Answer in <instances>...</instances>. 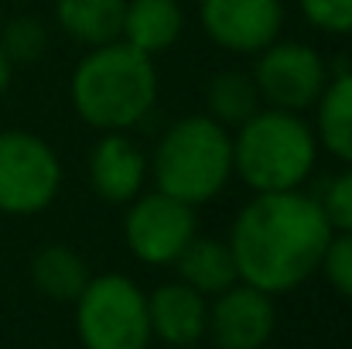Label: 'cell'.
Here are the masks:
<instances>
[{
	"label": "cell",
	"instance_id": "cell-1",
	"mask_svg": "<svg viewBox=\"0 0 352 349\" xmlns=\"http://www.w3.org/2000/svg\"><path fill=\"white\" fill-rule=\"evenodd\" d=\"M332 226L318 199L305 192L253 195L233 223L230 250L243 284L263 295L301 288L325 257Z\"/></svg>",
	"mask_w": 352,
	"mask_h": 349
},
{
	"label": "cell",
	"instance_id": "cell-2",
	"mask_svg": "<svg viewBox=\"0 0 352 349\" xmlns=\"http://www.w3.org/2000/svg\"><path fill=\"white\" fill-rule=\"evenodd\" d=\"M69 96L76 114L103 134H126L133 123L154 110L157 69L154 59L130 48L126 41H110L82 55L72 72Z\"/></svg>",
	"mask_w": 352,
	"mask_h": 349
},
{
	"label": "cell",
	"instance_id": "cell-3",
	"mask_svg": "<svg viewBox=\"0 0 352 349\" xmlns=\"http://www.w3.org/2000/svg\"><path fill=\"white\" fill-rule=\"evenodd\" d=\"M318 154L315 130L301 114L260 110L233 137V171L256 195L267 192H298L311 175Z\"/></svg>",
	"mask_w": 352,
	"mask_h": 349
},
{
	"label": "cell",
	"instance_id": "cell-4",
	"mask_svg": "<svg viewBox=\"0 0 352 349\" xmlns=\"http://www.w3.org/2000/svg\"><path fill=\"white\" fill-rule=\"evenodd\" d=\"M233 178V134L212 116L178 120L154 151V185L157 192L202 206L216 199Z\"/></svg>",
	"mask_w": 352,
	"mask_h": 349
},
{
	"label": "cell",
	"instance_id": "cell-5",
	"mask_svg": "<svg viewBox=\"0 0 352 349\" xmlns=\"http://www.w3.org/2000/svg\"><path fill=\"white\" fill-rule=\"evenodd\" d=\"M76 329L86 349H147V295L123 274L89 277L76 298Z\"/></svg>",
	"mask_w": 352,
	"mask_h": 349
},
{
	"label": "cell",
	"instance_id": "cell-6",
	"mask_svg": "<svg viewBox=\"0 0 352 349\" xmlns=\"http://www.w3.org/2000/svg\"><path fill=\"white\" fill-rule=\"evenodd\" d=\"M62 185V161L31 130H0V213L34 216L48 209Z\"/></svg>",
	"mask_w": 352,
	"mask_h": 349
},
{
	"label": "cell",
	"instance_id": "cell-7",
	"mask_svg": "<svg viewBox=\"0 0 352 349\" xmlns=\"http://www.w3.org/2000/svg\"><path fill=\"white\" fill-rule=\"evenodd\" d=\"M329 79L332 76H329L325 59L305 41L267 45L253 69L260 100L270 110H284V114H301V110L318 107Z\"/></svg>",
	"mask_w": 352,
	"mask_h": 349
},
{
	"label": "cell",
	"instance_id": "cell-8",
	"mask_svg": "<svg viewBox=\"0 0 352 349\" xmlns=\"http://www.w3.org/2000/svg\"><path fill=\"white\" fill-rule=\"evenodd\" d=\"M126 246L144 264H175L195 236V206L164 192H140L123 220Z\"/></svg>",
	"mask_w": 352,
	"mask_h": 349
},
{
	"label": "cell",
	"instance_id": "cell-9",
	"mask_svg": "<svg viewBox=\"0 0 352 349\" xmlns=\"http://www.w3.org/2000/svg\"><path fill=\"white\" fill-rule=\"evenodd\" d=\"M206 34L236 55H256L277 41L284 28L280 0H199Z\"/></svg>",
	"mask_w": 352,
	"mask_h": 349
},
{
	"label": "cell",
	"instance_id": "cell-10",
	"mask_svg": "<svg viewBox=\"0 0 352 349\" xmlns=\"http://www.w3.org/2000/svg\"><path fill=\"white\" fill-rule=\"evenodd\" d=\"M274 302L270 295L233 284L223 295H216V305L209 312V329L216 349H263L274 336Z\"/></svg>",
	"mask_w": 352,
	"mask_h": 349
},
{
	"label": "cell",
	"instance_id": "cell-11",
	"mask_svg": "<svg viewBox=\"0 0 352 349\" xmlns=\"http://www.w3.org/2000/svg\"><path fill=\"white\" fill-rule=\"evenodd\" d=\"M89 182L100 199L126 206L144 192L147 158L126 134H103L89 154Z\"/></svg>",
	"mask_w": 352,
	"mask_h": 349
},
{
	"label": "cell",
	"instance_id": "cell-12",
	"mask_svg": "<svg viewBox=\"0 0 352 349\" xmlns=\"http://www.w3.org/2000/svg\"><path fill=\"white\" fill-rule=\"evenodd\" d=\"M147 319L151 336L175 349H192L209 329V305L206 295H199L195 288L171 281L147 298Z\"/></svg>",
	"mask_w": 352,
	"mask_h": 349
},
{
	"label": "cell",
	"instance_id": "cell-13",
	"mask_svg": "<svg viewBox=\"0 0 352 349\" xmlns=\"http://www.w3.org/2000/svg\"><path fill=\"white\" fill-rule=\"evenodd\" d=\"M185 31V14L178 0H126L120 41L144 55L168 52Z\"/></svg>",
	"mask_w": 352,
	"mask_h": 349
},
{
	"label": "cell",
	"instance_id": "cell-14",
	"mask_svg": "<svg viewBox=\"0 0 352 349\" xmlns=\"http://www.w3.org/2000/svg\"><path fill=\"white\" fill-rule=\"evenodd\" d=\"M175 271H178V281L195 288L199 295H223L226 288H233L239 281L230 243H223L216 236H199V233L178 253Z\"/></svg>",
	"mask_w": 352,
	"mask_h": 349
},
{
	"label": "cell",
	"instance_id": "cell-15",
	"mask_svg": "<svg viewBox=\"0 0 352 349\" xmlns=\"http://www.w3.org/2000/svg\"><path fill=\"white\" fill-rule=\"evenodd\" d=\"M123 10H126V0H55L58 28L89 48L120 41Z\"/></svg>",
	"mask_w": 352,
	"mask_h": 349
},
{
	"label": "cell",
	"instance_id": "cell-16",
	"mask_svg": "<svg viewBox=\"0 0 352 349\" xmlns=\"http://www.w3.org/2000/svg\"><path fill=\"white\" fill-rule=\"evenodd\" d=\"M31 281L52 302H76L86 291V284H89V267L72 246L52 243V246H41L34 253Z\"/></svg>",
	"mask_w": 352,
	"mask_h": 349
},
{
	"label": "cell",
	"instance_id": "cell-17",
	"mask_svg": "<svg viewBox=\"0 0 352 349\" xmlns=\"http://www.w3.org/2000/svg\"><path fill=\"white\" fill-rule=\"evenodd\" d=\"M206 107L216 123L223 127H243L250 116L260 114V93L253 76L236 72V69H223L209 79L206 86Z\"/></svg>",
	"mask_w": 352,
	"mask_h": 349
},
{
	"label": "cell",
	"instance_id": "cell-18",
	"mask_svg": "<svg viewBox=\"0 0 352 349\" xmlns=\"http://www.w3.org/2000/svg\"><path fill=\"white\" fill-rule=\"evenodd\" d=\"M318 137L339 161L352 168V72L329 79L318 100Z\"/></svg>",
	"mask_w": 352,
	"mask_h": 349
},
{
	"label": "cell",
	"instance_id": "cell-19",
	"mask_svg": "<svg viewBox=\"0 0 352 349\" xmlns=\"http://www.w3.org/2000/svg\"><path fill=\"white\" fill-rule=\"evenodd\" d=\"M45 45H48V28L38 21V17H14L7 28H3V38H0V52L10 59V65H24V62H38L45 55Z\"/></svg>",
	"mask_w": 352,
	"mask_h": 349
},
{
	"label": "cell",
	"instance_id": "cell-20",
	"mask_svg": "<svg viewBox=\"0 0 352 349\" xmlns=\"http://www.w3.org/2000/svg\"><path fill=\"white\" fill-rule=\"evenodd\" d=\"M318 206H322L332 233H352V168H346L342 175H336L325 185Z\"/></svg>",
	"mask_w": 352,
	"mask_h": 349
},
{
	"label": "cell",
	"instance_id": "cell-21",
	"mask_svg": "<svg viewBox=\"0 0 352 349\" xmlns=\"http://www.w3.org/2000/svg\"><path fill=\"white\" fill-rule=\"evenodd\" d=\"M322 271L332 281V288L352 302V233H332L322 257Z\"/></svg>",
	"mask_w": 352,
	"mask_h": 349
},
{
	"label": "cell",
	"instance_id": "cell-22",
	"mask_svg": "<svg viewBox=\"0 0 352 349\" xmlns=\"http://www.w3.org/2000/svg\"><path fill=\"white\" fill-rule=\"evenodd\" d=\"M301 14L325 34H352V0H301Z\"/></svg>",
	"mask_w": 352,
	"mask_h": 349
},
{
	"label": "cell",
	"instance_id": "cell-23",
	"mask_svg": "<svg viewBox=\"0 0 352 349\" xmlns=\"http://www.w3.org/2000/svg\"><path fill=\"white\" fill-rule=\"evenodd\" d=\"M10 69H14V65H10V59L0 52V96H3V93H7V86H10Z\"/></svg>",
	"mask_w": 352,
	"mask_h": 349
}]
</instances>
